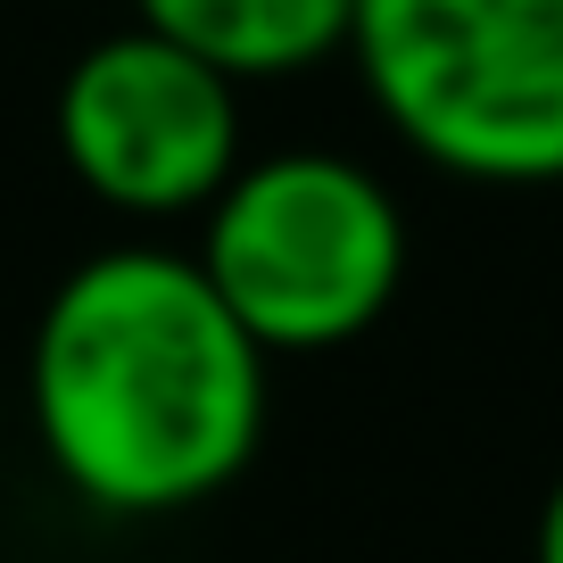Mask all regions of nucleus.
<instances>
[{
    "mask_svg": "<svg viewBox=\"0 0 563 563\" xmlns=\"http://www.w3.org/2000/svg\"><path fill=\"white\" fill-rule=\"evenodd\" d=\"M274 356L232 323L183 249H100L34 316L25 406L84 506L158 522L224 497L265 448Z\"/></svg>",
    "mask_w": 563,
    "mask_h": 563,
    "instance_id": "1",
    "label": "nucleus"
},
{
    "mask_svg": "<svg viewBox=\"0 0 563 563\" xmlns=\"http://www.w3.org/2000/svg\"><path fill=\"white\" fill-rule=\"evenodd\" d=\"M349 58L382 124L456 183H563V0H356Z\"/></svg>",
    "mask_w": 563,
    "mask_h": 563,
    "instance_id": "2",
    "label": "nucleus"
},
{
    "mask_svg": "<svg viewBox=\"0 0 563 563\" xmlns=\"http://www.w3.org/2000/svg\"><path fill=\"white\" fill-rule=\"evenodd\" d=\"M191 265L265 356H316L389 316L406 282V216L356 158L274 150L241 158L208 199Z\"/></svg>",
    "mask_w": 563,
    "mask_h": 563,
    "instance_id": "3",
    "label": "nucleus"
},
{
    "mask_svg": "<svg viewBox=\"0 0 563 563\" xmlns=\"http://www.w3.org/2000/svg\"><path fill=\"white\" fill-rule=\"evenodd\" d=\"M67 175L117 216H208L241 175V84L150 25L91 42L51 100Z\"/></svg>",
    "mask_w": 563,
    "mask_h": 563,
    "instance_id": "4",
    "label": "nucleus"
},
{
    "mask_svg": "<svg viewBox=\"0 0 563 563\" xmlns=\"http://www.w3.org/2000/svg\"><path fill=\"white\" fill-rule=\"evenodd\" d=\"M133 9L158 42L208 58L224 84H274L349 51L356 0H133Z\"/></svg>",
    "mask_w": 563,
    "mask_h": 563,
    "instance_id": "5",
    "label": "nucleus"
},
{
    "mask_svg": "<svg viewBox=\"0 0 563 563\" xmlns=\"http://www.w3.org/2000/svg\"><path fill=\"white\" fill-rule=\"evenodd\" d=\"M530 563H563V473L539 497V530H530Z\"/></svg>",
    "mask_w": 563,
    "mask_h": 563,
    "instance_id": "6",
    "label": "nucleus"
}]
</instances>
